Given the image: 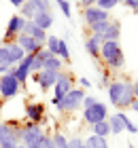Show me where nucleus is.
Segmentation results:
<instances>
[{"instance_id":"f257e3e1","label":"nucleus","mask_w":138,"mask_h":148,"mask_svg":"<svg viewBox=\"0 0 138 148\" xmlns=\"http://www.w3.org/2000/svg\"><path fill=\"white\" fill-rule=\"evenodd\" d=\"M106 91H108V102L115 108H132V104L136 99L130 80H110Z\"/></svg>"},{"instance_id":"f03ea898","label":"nucleus","mask_w":138,"mask_h":148,"mask_svg":"<svg viewBox=\"0 0 138 148\" xmlns=\"http://www.w3.org/2000/svg\"><path fill=\"white\" fill-rule=\"evenodd\" d=\"M45 138L47 133L43 131V125L30 123V121H26L24 125H19L15 129V140L26 148H40Z\"/></svg>"},{"instance_id":"7ed1b4c3","label":"nucleus","mask_w":138,"mask_h":148,"mask_svg":"<svg viewBox=\"0 0 138 148\" xmlns=\"http://www.w3.org/2000/svg\"><path fill=\"white\" fill-rule=\"evenodd\" d=\"M100 59L104 62L108 72H117L126 66V55L119 45V40H104L100 47Z\"/></svg>"},{"instance_id":"20e7f679","label":"nucleus","mask_w":138,"mask_h":148,"mask_svg":"<svg viewBox=\"0 0 138 148\" xmlns=\"http://www.w3.org/2000/svg\"><path fill=\"white\" fill-rule=\"evenodd\" d=\"M87 93H85V89H77L74 87L72 91H68L64 97L60 99V104L55 106L60 112H64V114H70V112H74V110H79V108H83V97H85Z\"/></svg>"},{"instance_id":"39448f33","label":"nucleus","mask_w":138,"mask_h":148,"mask_svg":"<svg viewBox=\"0 0 138 148\" xmlns=\"http://www.w3.org/2000/svg\"><path fill=\"white\" fill-rule=\"evenodd\" d=\"M72 89H74L72 74L62 70V72L58 74V80H55V85H53V97H51V104H53V106H58V104H60V99L64 97L68 91H72Z\"/></svg>"},{"instance_id":"423d86ee","label":"nucleus","mask_w":138,"mask_h":148,"mask_svg":"<svg viewBox=\"0 0 138 148\" xmlns=\"http://www.w3.org/2000/svg\"><path fill=\"white\" fill-rule=\"evenodd\" d=\"M21 83L15 78V74H13L11 70L2 74L0 76V99H11V97H15L19 91H21Z\"/></svg>"},{"instance_id":"0eeeda50","label":"nucleus","mask_w":138,"mask_h":148,"mask_svg":"<svg viewBox=\"0 0 138 148\" xmlns=\"http://www.w3.org/2000/svg\"><path fill=\"white\" fill-rule=\"evenodd\" d=\"M26 23H28V19H24L19 13H15V15L9 19V23H6V30H4V42H2V45H9V42H13V40H15L19 34H24Z\"/></svg>"},{"instance_id":"6e6552de","label":"nucleus","mask_w":138,"mask_h":148,"mask_svg":"<svg viewBox=\"0 0 138 148\" xmlns=\"http://www.w3.org/2000/svg\"><path fill=\"white\" fill-rule=\"evenodd\" d=\"M108 119V108H106V104H102V102H96L92 108H85L83 110V121H85L87 125H96V123H100V121H106Z\"/></svg>"},{"instance_id":"1a4fd4ad","label":"nucleus","mask_w":138,"mask_h":148,"mask_svg":"<svg viewBox=\"0 0 138 148\" xmlns=\"http://www.w3.org/2000/svg\"><path fill=\"white\" fill-rule=\"evenodd\" d=\"M58 74L60 72H55V70H45L43 68L40 72H34L32 78H34V83L40 87V91H49V89H53L55 80H58Z\"/></svg>"},{"instance_id":"9d476101","label":"nucleus","mask_w":138,"mask_h":148,"mask_svg":"<svg viewBox=\"0 0 138 148\" xmlns=\"http://www.w3.org/2000/svg\"><path fill=\"white\" fill-rule=\"evenodd\" d=\"M26 119L30 123L43 125L45 123V104L40 102H28L26 104Z\"/></svg>"},{"instance_id":"9b49d317","label":"nucleus","mask_w":138,"mask_h":148,"mask_svg":"<svg viewBox=\"0 0 138 148\" xmlns=\"http://www.w3.org/2000/svg\"><path fill=\"white\" fill-rule=\"evenodd\" d=\"M81 15H83V21H85V25L89 28V25H94V23H98V21H106L108 17V13L106 11H102L98 9V6H89V9H83L81 11Z\"/></svg>"},{"instance_id":"f8f14e48","label":"nucleus","mask_w":138,"mask_h":148,"mask_svg":"<svg viewBox=\"0 0 138 148\" xmlns=\"http://www.w3.org/2000/svg\"><path fill=\"white\" fill-rule=\"evenodd\" d=\"M15 42L26 51V55H36L40 49H45V45L36 42V40H34L32 36H28V34H19V36L15 38Z\"/></svg>"},{"instance_id":"ddd939ff","label":"nucleus","mask_w":138,"mask_h":148,"mask_svg":"<svg viewBox=\"0 0 138 148\" xmlns=\"http://www.w3.org/2000/svg\"><path fill=\"white\" fill-rule=\"evenodd\" d=\"M102 42H104V36H102V34H94V32L85 38V49H87V53L94 59L100 57V47H102Z\"/></svg>"},{"instance_id":"4468645a","label":"nucleus","mask_w":138,"mask_h":148,"mask_svg":"<svg viewBox=\"0 0 138 148\" xmlns=\"http://www.w3.org/2000/svg\"><path fill=\"white\" fill-rule=\"evenodd\" d=\"M24 34L32 36V38L36 40V42H40V45H45V42H47V36H49L45 30H40V28H38V25L34 23V21H28V23H26V30H24Z\"/></svg>"},{"instance_id":"2eb2a0df","label":"nucleus","mask_w":138,"mask_h":148,"mask_svg":"<svg viewBox=\"0 0 138 148\" xmlns=\"http://www.w3.org/2000/svg\"><path fill=\"white\" fill-rule=\"evenodd\" d=\"M30 21H34L40 30L47 32V30L53 25V13H51V11H38L36 15H34V19H30Z\"/></svg>"},{"instance_id":"dca6fc26","label":"nucleus","mask_w":138,"mask_h":148,"mask_svg":"<svg viewBox=\"0 0 138 148\" xmlns=\"http://www.w3.org/2000/svg\"><path fill=\"white\" fill-rule=\"evenodd\" d=\"M6 47H9V55H11V66H17V64L26 57V51L15 42V40H13V42H9Z\"/></svg>"},{"instance_id":"f3484780","label":"nucleus","mask_w":138,"mask_h":148,"mask_svg":"<svg viewBox=\"0 0 138 148\" xmlns=\"http://www.w3.org/2000/svg\"><path fill=\"white\" fill-rule=\"evenodd\" d=\"M102 36H104V40H119V36H121V21L119 19H117V21L110 19L108 28H106V32Z\"/></svg>"},{"instance_id":"a211bd4d","label":"nucleus","mask_w":138,"mask_h":148,"mask_svg":"<svg viewBox=\"0 0 138 148\" xmlns=\"http://www.w3.org/2000/svg\"><path fill=\"white\" fill-rule=\"evenodd\" d=\"M121 114H123V112H115V114H110V116L106 119L108 125H110V133H121V131H126V129H123V119H121Z\"/></svg>"},{"instance_id":"6ab92c4d","label":"nucleus","mask_w":138,"mask_h":148,"mask_svg":"<svg viewBox=\"0 0 138 148\" xmlns=\"http://www.w3.org/2000/svg\"><path fill=\"white\" fill-rule=\"evenodd\" d=\"M85 144H87V148H108V140L106 138H98V136H89V138H85Z\"/></svg>"},{"instance_id":"aec40b11","label":"nucleus","mask_w":138,"mask_h":148,"mask_svg":"<svg viewBox=\"0 0 138 148\" xmlns=\"http://www.w3.org/2000/svg\"><path fill=\"white\" fill-rule=\"evenodd\" d=\"M92 129H94V136H98V138H108V136H110V125H108V121H100V123H96Z\"/></svg>"},{"instance_id":"412c9836","label":"nucleus","mask_w":138,"mask_h":148,"mask_svg":"<svg viewBox=\"0 0 138 148\" xmlns=\"http://www.w3.org/2000/svg\"><path fill=\"white\" fill-rule=\"evenodd\" d=\"M58 57L62 59L64 64L70 62V49H68V42L64 38H60V47H58Z\"/></svg>"},{"instance_id":"4be33fe9","label":"nucleus","mask_w":138,"mask_h":148,"mask_svg":"<svg viewBox=\"0 0 138 148\" xmlns=\"http://www.w3.org/2000/svg\"><path fill=\"white\" fill-rule=\"evenodd\" d=\"M36 9H34V4L32 2H26V4H21L19 6V15H21L24 19H28V21H30V19H34V15H36Z\"/></svg>"},{"instance_id":"5701e85b","label":"nucleus","mask_w":138,"mask_h":148,"mask_svg":"<svg viewBox=\"0 0 138 148\" xmlns=\"http://www.w3.org/2000/svg\"><path fill=\"white\" fill-rule=\"evenodd\" d=\"M58 47H60V36H47V42H45V49L51 53V55L58 57Z\"/></svg>"},{"instance_id":"b1692460","label":"nucleus","mask_w":138,"mask_h":148,"mask_svg":"<svg viewBox=\"0 0 138 148\" xmlns=\"http://www.w3.org/2000/svg\"><path fill=\"white\" fill-rule=\"evenodd\" d=\"M62 68H64V62H62L60 57H49L45 62V70H55V72H62Z\"/></svg>"},{"instance_id":"393cba45","label":"nucleus","mask_w":138,"mask_h":148,"mask_svg":"<svg viewBox=\"0 0 138 148\" xmlns=\"http://www.w3.org/2000/svg\"><path fill=\"white\" fill-rule=\"evenodd\" d=\"M51 140H53V146L55 148H68V138L64 136V133H53L51 136Z\"/></svg>"},{"instance_id":"a878e982","label":"nucleus","mask_w":138,"mask_h":148,"mask_svg":"<svg viewBox=\"0 0 138 148\" xmlns=\"http://www.w3.org/2000/svg\"><path fill=\"white\" fill-rule=\"evenodd\" d=\"M117 4H121L119 0H98V4H96V6H98V9H102V11H106V13H110Z\"/></svg>"},{"instance_id":"bb28decb","label":"nucleus","mask_w":138,"mask_h":148,"mask_svg":"<svg viewBox=\"0 0 138 148\" xmlns=\"http://www.w3.org/2000/svg\"><path fill=\"white\" fill-rule=\"evenodd\" d=\"M108 23H110V19H106V21H98L94 25H89V32H94V34H104L106 28H108Z\"/></svg>"},{"instance_id":"cd10ccee","label":"nucleus","mask_w":138,"mask_h":148,"mask_svg":"<svg viewBox=\"0 0 138 148\" xmlns=\"http://www.w3.org/2000/svg\"><path fill=\"white\" fill-rule=\"evenodd\" d=\"M98 72H100L98 87H100V89H106V87L110 85V72H108V70H100V68H98Z\"/></svg>"},{"instance_id":"c85d7f7f","label":"nucleus","mask_w":138,"mask_h":148,"mask_svg":"<svg viewBox=\"0 0 138 148\" xmlns=\"http://www.w3.org/2000/svg\"><path fill=\"white\" fill-rule=\"evenodd\" d=\"M0 66H11V55L6 45H0Z\"/></svg>"},{"instance_id":"c756f323","label":"nucleus","mask_w":138,"mask_h":148,"mask_svg":"<svg viewBox=\"0 0 138 148\" xmlns=\"http://www.w3.org/2000/svg\"><path fill=\"white\" fill-rule=\"evenodd\" d=\"M55 4L60 6V11L64 13V17H66V19H70L72 9H70V2H68V0H55Z\"/></svg>"},{"instance_id":"7c9ffc66","label":"nucleus","mask_w":138,"mask_h":148,"mask_svg":"<svg viewBox=\"0 0 138 148\" xmlns=\"http://www.w3.org/2000/svg\"><path fill=\"white\" fill-rule=\"evenodd\" d=\"M28 2H32L36 11H51V2L49 0H28Z\"/></svg>"},{"instance_id":"2f4dec72","label":"nucleus","mask_w":138,"mask_h":148,"mask_svg":"<svg viewBox=\"0 0 138 148\" xmlns=\"http://www.w3.org/2000/svg\"><path fill=\"white\" fill-rule=\"evenodd\" d=\"M43 68H45V62H43V59H38L36 55H34V57H32V64H30V72L34 74V72H40Z\"/></svg>"},{"instance_id":"473e14b6","label":"nucleus","mask_w":138,"mask_h":148,"mask_svg":"<svg viewBox=\"0 0 138 148\" xmlns=\"http://www.w3.org/2000/svg\"><path fill=\"white\" fill-rule=\"evenodd\" d=\"M68 148H87L83 138H68Z\"/></svg>"},{"instance_id":"72a5a7b5","label":"nucleus","mask_w":138,"mask_h":148,"mask_svg":"<svg viewBox=\"0 0 138 148\" xmlns=\"http://www.w3.org/2000/svg\"><path fill=\"white\" fill-rule=\"evenodd\" d=\"M121 119H123V129L130 131V133H138V127H136V125H134L128 116H126V114H121Z\"/></svg>"},{"instance_id":"f704fd0d","label":"nucleus","mask_w":138,"mask_h":148,"mask_svg":"<svg viewBox=\"0 0 138 148\" xmlns=\"http://www.w3.org/2000/svg\"><path fill=\"white\" fill-rule=\"evenodd\" d=\"M96 102H98V99H96L94 95H85V97H83V110H85V108H92Z\"/></svg>"},{"instance_id":"c9c22d12","label":"nucleus","mask_w":138,"mask_h":148,"mask_svg":"<svg viewBox=\"0 0 138 148\" xmlns=\"http://www.w3.org/2000/svg\"><path fill=\"white\" fill-rule=\"evenodd\" d=\"M19 142L17 140H4V142H0V148H17Z\"/></svg>"},{"instance_id":"e433bc0d","label":"nucleus","mask_w":138,"mask_h":148,"mask_svg":"<svg viewBox=\"0 0 138 148\" xmlns=\"http://www.w3.org/2000/svg\"><path fill=\"white\" fill-rule=\"evenodd\" d=\"M121 4H126L128 9H132L134 13H138V0H123Z\"/></svg>"},{"instance_id":"4c0bfd02","label":"nucleus","mask_w":138,"mask_h":148,"mask_svg":"<svg viewBox=\"0 0 138 148\" xmlns=\"http://www.w3.org/2000/svg\"><path fill=\"white\" fill-rule=\"evenodd\" d=\"M96 4H98V0H81V2H79L81 11L83 9H89V6H96Z\"/></svg>"},{"instance_id":"58836bf2","label":"nucleus","mask_w":138,"mask_h":148,"mask_svg":"<svg viewBox=\"0 0 138 148\" xmlns=\"http://www.w3.org/2000/svg\"><path fill=\"white\" fill-rule=\"evenodd\" d=\"M36 57H38V59H43V62H47V59H49V57H53V55H51V53L47 51V49H40V51L36 53Z\"/></svg>"},{"instance_id":"ea45409f","label":"nucleus","mask_w":138,"mask_h":148,"mask_svg":"<svg viewBox=\"0 0 138 148\" xmlns=\"http://www.w3.org/2000/svg\"><path fill=\"white\" fill-rule=\"evenodd\" d=\"M79 85H81V89H89V87H92V80H89V78H85V76H83V78L79 80Z\"/></svg>"},{"instance_id":"a19ab883","label":"nucleus","mask_w":138,"mask_h":148,"mask_svg":"<svg viewBox=\"0 0 138 148\" xmlns=\"http://www.w3.org/2000/svg\"><path fill=\"white\" fill-rule=\"evenodd\" d=\"M40 148H55V146H53V140H51V136H47V138L43 140V146H40Z\"/></svg>"},{"instance_id":"79ce46f5","label":"nucleus","mask_w":138,"mask_h":148,"mask_svg":"<svg viewBox=\"0 0 138 148\" xmlns=\"http://www.w3.org/2000/svg\"><path fill=\"white\" fill-rule=\"evenodd\" d=\"M9 2H11L13 6H15V9H19L21 4H26V2H28V0H9Z\"/></svg>"},{"instance_id":"37998d69","label":"nucleus","mask_w":138,"mask_h":148,"mask_svg":"<svg viewBox=\"0 0 138 148\" xmlns=\"http://www.w3.org/2000/svg\"><path fill=\"white\" fill-rule=\"evenodd\" d=\"M132 89H134V97L138 99V78H136L134 83H132Z\"/></svg>"},{"instance_id":"c03bdc74","label":"nucleus","mask_w":138,"mask_h":148,"mask_svg":"<svg viewBox=\"0 0 138 148\" xmlns=\"http://www.w3.org/2000/svg\"><path fill=\"white\" fill-rule=\"evenodd\" d=\"M11 70V66H0V76H2V74H6Z\"/></svg>"},{"instance_id":"a18cd8bd","label":"nucleus","mask_w":138,"mask_h":148,"mask_svg":"<svg viewBox=\"0 0 138 148\" xmlns=\"http://www.w3.org/2000/svg\"><path fill=\"white\" fill-rule=\"evenodd\" d=\"M132 110H134V112H138V99H134V104H132Z\"/></svg>"},{"instance_id":"49530a36","label":"nucleus","mask_w":138,"mask_h":148,"mask_svg":"<svg viewBox=\"0 0 138 148\" xmlns=\"http://www.w3.org/2000/svg\"><path fill=\"white\" fill-rule=\"evenodd\" d=\"M2 106L4 104H2V99H0V123H2Z\"/></svg>"},{"instance_id":"de8ad7c7","label":"nucleus","mask_w":138,"mask_h":148,"mask_svg":"<svg viewBox=\"0 0 138 148\" xmlns=\"http://www.w3.org/2000/svg\"><path fill=\"white\" fill-rule=\"evenodd\" d=\"M130 148H138V146H134V144H130Z\"/></svg>"},{"instance_id":"09e8293b","label":"nucleus","mask_w":138,"mask_h":148,"mask_svg":"<svg viewBox=\"0 0 138 148\" xmlns=\"http://www.w3.org/2000/svg\"><path fill=\"white\" fill-rule=\"evenodd\" d=\"M17 148H26V146H21V144H19V146H17Z\"/></svg>"},{"instance_id":"8fccbe9b","label":"nucleus","mask_w":138,"mask_h":148,"mask_svg":"<svg viewBox=\"0 0 138 148\" xmlns=\"http://www.w3.org/2000/svg\"><path fill=\"white\" fill-rule=\"evenodd\" d=\"M119 2H123V0H119Z\"/></svg>"}]
</instances>
